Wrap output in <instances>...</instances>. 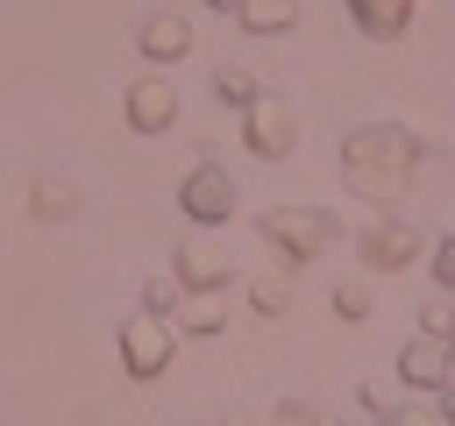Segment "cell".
<instances>
[{
    "mask_svg": "<svg viewBox=\"0 0 455 426\" xmlns=\"http://www.w3.org/2000/svg\"><path fill=\"white\" fill-rule=\"evenodd\" d=\"M419 156H427V142H419L412 121H355V128L341 135V170H348L370 199H391V192L412 178Z\"/></svg>",
    "mask_w": 455,
    "mask_h": 426,
    "instance_id": "cell-1",
    "label": "cell"
},
{
    "mask_svg": "<svg viewBox=\"0 0 455 426\" xmlns=\"http://www.w3.org/2000/svg\"><path fill=\"white\" fill-rule=\"evenodd\" d=\"M256 227L277 248V263H313V256H327L341 241V213L320 206V199H277V206L256 213Z\"/></svg>",
    "mask_w": 455,
    "mask_h": 426,
    "instance_id": "cell-2",
    "label": "cell"
},
{
    "mask_svg": "<svg viewBox=\"0 0 455 426\" xmlns=\"http://www.w3.org/2000/svg\"><path fill=\"white\" fill-rule=\"evenodd\" d=\"M114 355H121V369L135 376V383H149V376H164L171 369V355H178V320H164V312H128L121 327H114Z\"/></svg>",
    "mask_w": 455,
    "mask_h": 426,
    "instance_id": "cell-3",
    "label": "cell"
},
{
    "mask_svg": "<svg viewBox=\"0 0 455 426\" xmlns=\"http://www.w3.org/2000/svg\"><path fill=\"white\" fill-rule=\"evenodd\" d=\"M235 199H242V192H235V170L213 163V156L178 178V213H185L192 227H228V220H235Z\"/></svg>",
    "mask_w": 455,
    "mask_h": 426,
    "instance_id": "cell-4",
    "label": "cell"
},
{
    "mask_svg": "<svg viewBox=\"0 0 455 426\" xmlns=\"http://www.w3.org/2000/svg\"><path fill=\"white\" fill-rule=\"evenodd\" d=\"M242 142L263 156V163H284L299 149V106L284 92H256V106L242 114Z\"/></svg>",
    "mask_w": 455,
    "mask_h": 426,
    "instance_id": "cell-5",
    "label": "cell"
},
{
    "mask_svg": "<svg viewBox=\"0 0 455 426\" xmlns=\"http://www.w3.org/2000/svg\"><path fill=\"white\" fill-rule=\"evenodd\" d=\"M419 248H427L419 220H412V213H391V206H384V213H377V220L355 234V256H363V270H405Z\"/></svg>",
    "mask_w": 455,
    "mask_h": 426,
    "instance_id": "cell-6",
    "label": "cell"
},
{
    "mask_svg": "<svg viewBox=\"0 0 455 426\" xmlns=\"http://www.w3.org/2000/svg\"><path fill=\"white\" fill-rule=\"evenodd\" d=\"M121 114H128V128H135V135H164V128L178 121V85H171L164 71H142V78H128Z\"/></svg>",
    "mask_w": 455,
    "mask_h": 426,
    "instance_id": "cell-7",
    "label": "cell"
},
{
    "mask_svg": "<svg viewBox=\"0 0 455 426\" xmlns=\"http://www.w3.org/2000/svg\"><path fill=\"white\" fill-rule=\"evenodd\" d=\"M171 277H178L185 291H220V284L235 277V256H228L213 234H192V241L171 248Z\"/></svg>",
    "mask_w": 455,
    "mask_h": 426,
    "instance_id": "cell-8",
    "label": "cell"
},
{
    "mask_svg": "<svg viewBox=\"0 0 455 426\" xmlns=\"http://www.w3.org/2000/svg\"><path fill=\"white\" fill-rule=\"evenodd\" d=\"M448 376H455V355H448L441 334H412V341L398 348V383H405V390H441Z\"/></svg>",
    "mask_w": 455,
    "mask_h": 426,
    "instance_id": "cell-9",
    "label": "cell"
},
{
    "mask_svg": "<svg viewBox=\"0 0 455 426\" xmlns=\"http://www.w3.org/2000/svg\"><path fill=\"white\" fill-rule=\"evenodd\" d=\"M185 50H192V21H185L178 7H156V14L142 21V57H149V64H178Z\"/></svg>",
    "mask_w": 455,
    "mask_h": 426,
    "instance_id": "cell-10",
    "label": "cell"
},
{
    "mask_svg": "<svg viewBox=\"0 0 455 426\" xmlns=\"http://www.w3.org/2000/svg\"><path fill=\"white\" fill-rule=\"evenodd\" d=\"M412 7H419V0H348L355 28H363V36H377V43L405 36V28H412Z\"/></svg>",
    "mask_w": 455,
    "mask_h": 426,
    "instance_id": "cell-11",
    "label": "cell"
},
{
    "mask_svg": "<svg viewBox=\"0 0 455 426\" xmlns=\"http://www.w3.org/2000/svg\"><path fill=\"white\" fill-rule=\"evenodd\" d=\"M28 213H36V220H71V213H78V185L57 178V170H43V178L28 185Z\"/></svg>",
    "mask_w": 455,
    "mask_h": 426,
    "instance_id": "cell-12",
    "label": "cell"
},
{
    "mask_svg": "<svg viewBox=\"0 0 455 426\" xmlns=\"http://www.w3.org/2000/svg\"><path fill=\"white\" fill-rule=\"evenodd\" d=\"M249 305H256L263 320H284V312H291V270H284V263L256 270V277H249Z\"/></svg>",
    "mask_w": 455,
    "mask_h": 426,
    "instance_id": "cell-13",
    "label": "cell"
},
{
    "mask_svg": "<svg viewBox=\"0 0 455 426\" xmlns=\"http://www.w3.org/2000/svg\"><path fill=\"white\" fill-rule=\"evenodd\" d=\"M235 21L249 36H284V28H299V0H242Z\"/></svg>",
    "mask_w": 455,
    "mask_h": 426,
    "instance_id": "cell-14",
    "label": "cell"
},
{
    "mask_svg": "<svg viewBox=\"0 0 455 426\" xmlns=\"http://www.w3.org/2000/svg\"><path fill=\"white\" fill-rule=\"evenodd\" d=\"M256 92H263V78H256L249 64H220V71H213V99H220V106H242V114H249Z\"/></svg>",
    "mask_w": 455,
    "mask_h": 426,
    "instance_id": "cell-15",
    "label": "cell"
},
{
    "mask_svg": "<svg viewBox=\"0 0 455 426\" xmlns=\"http://www.w3.org/2000/svg\"><path fill=\"white\" fill-rule=\"evenodd\" d=\"M171 320H178V334H220V327H228V312H220L213 291H185V305H178Z\"/></svg>",
    "mask_w": 455,
    "mask_h": 426,
    "instance_id": "cell-16",
    "label": "cell"
},
{
    "mask_svg": "<svg viewBox=\"0 0 455 426\" xmlns=\"http://www.w3.org/2000/svg\"><path fill=\"white\" fill-rule=\"evenodd\" d=\"M327 305H334L341 320H370V277H363V270H348V277H334V291H327Z\"/></svg>",
    "mask_w": 455,
    "mask_h": 426,
    "instance_id": "cell-17",
    "label": "cell"
},
{
    "mask_svg": "<svg viewBox=\"0 0 455 426\" xmlns=\"http://www.w3.org/2000/svg\"><path fill=\"white\" fill-rule=\"evenodd\" d=\"M398 390H405L398 376H363V383H355V405H363L370 419H384V412H398V405H405Z\"/></svg>",
    "mask_w": 455,
    "mask_h": 426,
    "instance_id": "cell-18",
    "label": "cell"
},
{
    "mask_svg": "<svg viewBox=\"0 0 455 426\" xmlns=\"http://www.w3.org/2000/svg\"><path fill=\"white\" fill-rule=\"evenodd\" d=\"M178 305H185V284H178L171 270H156V277H142V312H164V320H171Z\"/></svg>",
    "mask_w": 455,
    "mask_h": 426,
    "instance_id": "cell-19",
    "label": "cell"
},
{
    "mask_svg": "<svg viewBox=\"0 0 455 426\" xmlns=\"http://www.w3.org/2000/svg\"><path fill=\"white\" fill-rule=\"evenodd\" d=\"M419 334H441V341L455 334V291H434V298L419 305Z\"/></svg>",
    "mask_w": 455,
    "mask_h": 426,
    "instance_id": "cell-20",
    "label": "cell"
},
{
    "mask_svg": "<svg viewBox=\"0 0 455 426\" xmlns=\"http://www.w3.org/2000/svg\"><path fill=\"white\" fill-rule=\"evenodd\" d=\"M427 263H434V284H441V291H455V227L434 241V256H427Z\"/></svg>",
    "mask_w": 455,
    "mask_h": 426,
    "instance_id": "cell-21",
    "label": "cell"
},
{
    "mask_svg": "<svg viewBox=\"0 0 455 426\" xmlns=\"http://www.w3.org/2000/svg\"><path fill=\"white\" fill-rule=\"evenodd\" d=\"M313 412H320L313 398H277V412H270V419H277V426H313Z\"/></svg>",
    "mask_w": 455,
    "mask_h": 426,
    "instance_id": "cell-22",
    "label": "cell"
},
{
    "mask_svg": "<svg viewBox=\"0 0 455 426\" xmlns=\"http://www.w3.org/2000/svg\"><path fill=\"white\" fill-rule=\"evenodd\" d=\"M377 426H448L441 412H427V405H398V412H384Z\"/></svg>",
    "mask_w": 455,
    "mask_h": 426,
    "instance_id": "cell-23",
    "label": "cell"
},
{
    "mask_svg": "<svg viewBox=\"0 0 455 426\" xmlns=\"http://www.w3.org/2000/svg\"><path fill=\"white\" fill-rule=\"evenodd\" d=\"M313 426H355V419H348V412H334V405H320V412H313Z\"/></svg>",
    "mask_w": 455,
    "mask_h": 426,
    "instance_id": "cell-24",
    "label": "cell"
},
{
    "mask_svg": "<svg viewBox=\"0 0 455 426\" xmlns=\"http://www.w3.org/2000/svg\"><path fill=\"white\" fill-rule=\"evenodd\" d=\"M434 398H441V419H448V426H455V376H448V383H441V390H434Z\"/></svg>",
    "mask_w": 455,
    "mask_h": 426,
    "instance_id": "cell-25",
    "label": "cell"
},
{
    "mask_svg": "<svg viewBox=\"0 0 455 426\" xmlns=\"http://www.w3.org/2000/svg\"><path fill=\"white\" fill-rule=\"evenodd\" d=\"M220 426H263V419H256V412H228Z\"/></svg>",
    "mask_w": 455,
    "mask_h": 426,
    "instance_id": "cell-26",
    "label": "cell"
},
{
    "mask_svg": "<svg viewBox=\"0 0 455 426\" xmlns=\"http://www.w3.org/2000/svg\"><path fill=\"white\" fill-rule=\"evenodd\" d=\"M178 426H220V419H213V412H192V419H178Z\"/></svg>",
    "mask_w": 455,
    "mask_h": 426,
    "instance_id": "cell-27",
    "label": "cell"
},
{
    "mask_svg": "<svg viewBox=\"0 0 455 426\" xmlns=\"http://www.w3.org/2000/svg\"><path fill=\"white\" fill-rule=\"evenodd\" d=\"M206 7H228V14H235V7H242V0H206Z\"/></svg>",
    "mask_w": 455,
    "mask_h": 426,
    "instance_id": "cell-28",
    "label": "cell"
},
{
    "mask_svg": "<svg viewBox=\"0 0 455 426\" xmlns=\"http://www.w3.org/2000/svg\"><path fill=\"white\" fill-rule=\"evenodd\" d=\"M448 355H455V334H448Z\"/></svg>",
    "mask_w": 455,
    "mask_h": 426,
    "instance_id": "cell-29",
    "label": "cell"
}]
</instances>
